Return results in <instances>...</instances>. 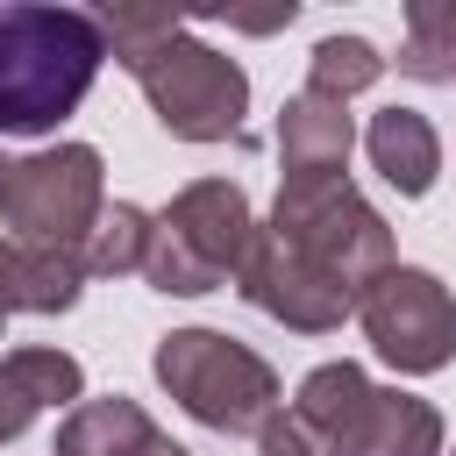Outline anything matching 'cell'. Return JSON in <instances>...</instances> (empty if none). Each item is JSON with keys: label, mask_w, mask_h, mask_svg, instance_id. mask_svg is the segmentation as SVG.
<instances>
[{"label": "cell", "mask_w": 456, "mask_h": 456, "mask_svg": "<svg viewBox=\"0 0 456 456\" xmlns=\"http://www.w3.org/2000/svg\"><path fill=\"white\" fill-rule=\"evenodd\" d=\"M107 57L142 86L150 114L164 135L178 142H235L242 114H249V71L200 43L178 14H150V7H107L100 14Z\"/></svg>", "instance_id": "cell-1"}, {"label": "cell", "mask_w": 456, "mask_h": 456, "mask_svg": "<svg viewBox=\"0 0 456 456\" xmlns=\"http://www.w3.org/2000/svg\"><path fill=\"white\" fill-rule=\"evenodd\" d=\"M107 64L100 14L7 0L0 7V135H57Z\"/></svg>", "instance_id": "cell-2"}, {"label": "cell", "mask_w": 456, "mask_h": 456, "mask_svg": "<svg viewBox=\"0 0 456 456\" xmlns=\"http://www.w3.org/2000/svg\"><path fill=\"white\" fill-rule=\"evenodd\" d=\"M264 235H278L306 271H321L349 306H363V292L399 264L392 256V228L385 214L356 192L349 171H321V178H278L271 221Z\"/></svg>", "instance_id": "cell-3"}, {"label": "cell", "mask_w": 456, "mask_h": 456, "mask_svg": "<svg viewBox=\"0 0 456 456\" xmlns=\"http://www.w3.org/2000/svg\"><path fill=\"white\" fill-rule=\"evenodd\" d=\"M249 242H256L249 192L235 178H192L157 207V235H150L142 278L164 299H200V292H221L242 271Z\"/></svg>", "instance_id": "cell-4"}, {"label": "cell", "mask_w": 456, "mask_h": 456, "mask_svg": "<svg viewBox=\"0 0 456 456\" xmlns=\"http://www.w3.org/2000/svg\"><path fill=\"white\" fill-rule=\"evenodd\" d=\"M150 370L178 399V413L214 428V435H264V420L285 406L278 370L249 342H235L221 328H171V335H157Z\"/></svg>", "instance_id": "cell-5"}, {"label": "cell", "mask_w": 456, "mask_h": 456, "mask_svg": "<svg viewBox=\"0 0 456 456\" xmlns=\"http://www.w3.org/2000/svg\"><path fill=\"white\" fill-rule=\"evenodd\" d=\"M107 214V164L93 142H43L0 164V228L7 242L86 249L93 221Z\"/></svg>", "instance_id": "cell-6"}, {"label": "cell", "mask_w": 456, "mask_h": 456, "mask_svg": "<svg viewBox=\"0 0 456 456\" xmlns=\"http://www.w3.org/2000/svg\"><path fill=\"white\" fill-rule=\"evenodd\" d=\"M363 342L378 349V363H392L399 378H435L456 363V292L428 271V264H392L363 306Z\"/></svg>", "instance_id": "cell-7"}, {"label": "cell", "mask_w": 456, "mask_h": 456, "mask_svg": "<svg viewBox=\"0 0 456 456\" xmlns=\"http://www.w3.org/2000/svg\"><path fill=\"white\" fill-rule=\"evenodd\" d=\"M235 292H242L264 321H278V328H292V335H335V328L356 314L321 271H306L278 235H264V221H256V242H249V256H242V271H235Z\"/></svg>", "instance_id": "cell-8"}, {"label": "cell", "mask_w": 456, "mask_h": 456, "mask_svg": "<svg viewBox=\"0 0 456 456\" xmlns=\"http://www.w3.org/2000/svg\"><path fill=\"white\" fill-rule=\"evenodd\" d=\"M78 399H86V363H78L71 349H50V342L7 349V356H0V449L21 442L36 413H50V406L71 413Z\"/></svg>", "instance_id": "cell-9"}, {"label": "cell", "mask_w": 456, "mask_h": 456, "mask_svg": "<svg viewBox=\"0 0 456 456\" xmlns=\"http://www.w3.org/2000/svg\"><path fill=\"white\" fill-rule=\"evenodd\" d=\"M335 456H442V413H435V399H420L406 385H370V399L342 428Z\"/></svg>", "instance_id": "cell-10"}, {"label": "cell", "mask_w": 456, "mask_h": 456, "mask_svg": "<svg viewBox=\"0 0 456 456\" xmlns=\"http://www.w3.org/2000/svg\"><path fill=\"white\" fill-rule=\"evenodd\" d=\"M363 157H370V171L399 192V200H428L435 192V171H442V135H435V121L420 114V107H378L370 114V128H363Z\"/></svg>", "instance_id": "cell-11"}, {"label": "cell", "mask_w": 456, "mask_h": 456, "mask_svg": "<svg viewBox=\"0 0 456 456\" xmlns=\"http://www.w3.org/2000/svg\"><path fill=\"white\" fill-rule=\"evenodd\" d=\"M349 150H356V121L342 100H321V93H292L278 107V164L285 178H321V171H349Z\"/></svg>", "instance_id": "cell-12"}, {"label": "cell", "mask_w": 456, "mask_h": 456, "mask_svg": "<svg viewBox=\"0 0 456 456\" xmlns=\"http://www.w3.org/2000/svg\"><path fill=\"white\" fill-rule=\"evenodd\" d=\"M150 442H157V420L142 413V399L100 392V399H78L57 420V449L50 456H142Z\"/></svg>", "instance_id": "cell-13"}, {"label": "cell", "mask_w": 456, "mask_h": 456, "mask_svg": "<svg viewBox=\"0 0 456 456\" xmlns=\"http://www.w3.org/2000/svg\"><path fill=\"white\" fill-rule=\"evenodd\" d=\"M86 256L78 249H43V242H14V314H71L86 292Z\"/></svg>", "instance_id": "cell-14"}, {"label": "cell", "mask_w": 456, "mask_h": 456, "mask_svg": "<svg viewBox=\"0 0 456 456\" xmlns=\"http://www.w3.org/2000/svg\"><path fill=\"white\" fill-rule=\"evenodd\" d=\"M392 64L420 86H456V0H406V43Z\"/></svg>", "instance_id": "cell-15"}, {"label": "cell", "mask_w": 456, "mask_h": 456, "mask_svg": "<svg viewBox=\"0 0 456 456\" xmlns=\"http://www.w3.org/2000/svg\"><path fill=\"white\" fill-rule=\"evenodd\" d=\"M150 235H157V214L150 207H135V200H114L100 221H93V235H86V271L93 278H142V256H150Z\"/></svg>", "instance_id": "cell-16"}, {"label": "cell", "mask_w": 456, "mask_h": 456, "mask_svg": "<svg viewBox=\"0 0 456 456\" xmlns=\"http://www.w3.org/2000/svg\"><path fill=\"white\" fill-rule=\"evenodd\" d=\"M385 50L370 43V36H321L314 43V57H306V93H321V100H356V93H370L378 78H385Z\"/></svg>", "instance_id": "cell-17"}, {"label": "cell", "mask_w": 456, "mask_h": 456, "mask_svg": "<svg viewBox=\"0 0 456 456\" xmlns=\"http://www.w3.org/2000/svg\"><path fill=\"white\" fill-rule=\"evenodd\" d=\"M370 399V370L363 363H349V356H335V363H314L306 378H299V392H292V413H306L328 442H342V428L356 420V406Z\"/></svg>", "instance_id": "cell-18"}, {"label": "cell", "mask_w": 456, "mask_h": 456, "mask_svg": "<svg viewBox=\"0 0 456 456\" xmlns=\"http://www.w3.org/2000/svg\"><path fill=\"white\" fill-rule=\"evenodd\" d=\"M256 456H335V442H328L306 413L278 406V413L264 420V435H256Z\"/></svg>", "instance_id": "cell-19"}, {"label": "cell", "mask_w": 456, "mask_h": 456, "mask_svg": "<svg viewBox=\"0 0 456 456\" xmlns=\"http://www.w3.org/2000/svg\"><path fill=\"white\" fill-rule=\"evenodd\" d=\"M14 321V242L0 235V328Z\"/></svg>", "instance_id": "cell-20"}, {"label": "cell", "mask_w": 456, "mask_h": 456, "mask_svg": "<svg viewBox=\"0 0 456 456\" xmlns=\"http://www.w3.org/2000/svg\"><path fill=\"white\" fill-rule=\"evenodd\" d=\"M142 456H192V449H185V442H171V435H157V442H150Z\"/></svg>", "instance_id": "cell-21"}, {"label": "cell", "mask_w": 456, "mask_h": 456, "mask_svg": "<svg viewBox=\"0 0 456 456\" xmlns=\"http://www.w3.org/2000/svg\"><path fill=\"white\" fill-rule=\"evenodd\" d=\"M0 164H7V157H0Z\"/></svg>", "instance_id": "cell-22"}, {"label": "cell", "mask_w": 456, "mask_h": 456, "mask_svg": "<svg viewBox=\"0 0 456 456\" xmlns=\"http://www.w3.org/2000/svg\"><path fill=\"white\" fill-rule=\"evenodd\" d=\"M449 456H456V449H449Z\"/></svg>", "instance_id": "cell-23"}]
</instances>
